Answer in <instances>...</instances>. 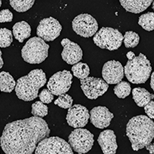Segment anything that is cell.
<instances>
[{
  "label": "cell",
  "mask_w": 154,
  "mask_h": 154,
  "mask_svg": "<svg viewBox=\"0 0 154 154\" xmlns=\"http://www.w3.org/2000/svg\"><path fill=\"white\" fill-rule=\"evenodd\" d=\"M49 134L46 121L32 116L8 123L0 138V144L5 154H32L38 143Z\"/></svg>",
  "instance_id": "1"
},
{
  "label": "cell",
  "mask_w": 154,
  "mask_h": 154,
  "mask_svg": "<svg viewBox=\"0 0 154 154\" xmlns=\"http://www.w3.org/2000/svg\"><path fill=\"white\" fill-rule=\"evenodd\" d=\"M126 136L132 149L138 151L152 143L154 137V123L148 116L140 115L130 119L126 125Z\"/></svg>",
  "instance_id": "2"
},
{
  "label": "cell",
  "mask_w": 154,
  "mask_h": 154,
  "mask_svg": "<svg viewBox=\"0 0 154 154\" xmlns=\"http://www.w3.org/2000/svg\"><path fill=\"white\" fill-rule=\"evenodd\" d=\"M46 83V75L42 69L32 70L16 82V93L19 100L29 102L38 97V90Z\"/></svg>",
  "instance_id": "3"
},
{
  "label": "cell",
  "mask_w": 154,
  "mask_h": 154,
  "mask_svg": "<svg viewBox=\"0 0 154 154\" xmlns=\"http://www.w3.org/2000/svg\"><path fill=\"white\" fill-rule=\"evenodd\" d=\"M124 73L130 82L134 84L145 83L152 72V66L149 60L143 53L135 56L133 60H128L125 66Z\"/></svg>",
  "instance_id": "4"
},
{
  "label": "cell",
  "mask_w": 154,
  "mask_h": 154,
  "mask_svg": "<svg viewBox=\"0 0 154 154\" xmlns=\"http://www.w3.org/2000/svg\"><path fill=\"white\" fill-rule=\"evenodd\" d=\"M49 46L42 38L32 37L25 44L21 55L25 62L29 64H39L48 57Z\"/></svg>",
  "instance_id": "5"
},
{
  "label": "cell",
  "mask_w": 154,
  "mask_h": 154,
  "mask_svg": "<svg viewBox=\"0 0 154 154\" xmlns=\"http://www.w3.org/2000/svg\"><path fill=\"white\" fill-rule=\"evenodd\" d=\"M123 35L118 29L111 27H103L96 32L93 42L101 49L109 51L116 50L123 43Z\"/></svg>",
  "instance_id": "6"
},
{
  "label": "cell",
  "mask_w": 154,
  "mask_h": 154,
  "mask_svg": "<svg viewBox=\"0 0 154 154\" xmlns=\"http://www.w3.org/2000/svg\"><path fill=\"white\" fill-rule=\"evenodd\" d=\"M68 143L78 154H85L92 149L94 136L86 129L76 128L69 136Z\"/></svg>",
  "instance_id": "7"
},
{
  "label": "cell",
  "mask_w": 154,
  "mask_h": 154,
  "mask_svg": "<svg viewBox=\"0 0 154 154\" xmlns=\"http://www.w3.org/2000/svg\"><path fill=\"white\" fill-rule=\"evenodd\" d=\"M35 154H73L69 144L58 137H47L38 143Z\"/></svg>",
  "instance_id": "8"
},
{
  "label": "cell",
  "mask_w": 154,
  "mask_h": 154,
  "mask_svg": "<svg viewBox=\"0 0 154 154\" xmlns=\"http://www.w3.org/2000/svg\"><path fill=\"white\" fill-rule=\"evenodd\" d=\"M72 26L77 35L89 38L93 36L98 30V23L91 15L80 14L73 19Z\"/></svg>",
  "instance_id": "9"
},
{
  "label": "cell",
  "mask_w": 154,
  "mask_h": 154,
  "mask_svg": "<svg viewBox=\"0 0 154 154\" xmlns=\"http://www.w3.org/2000/svg\"><path fill=\"white\" fill-rule=\"evenodd\" d=\"M72 75L68 70L56 72L47 82V89L55 96L65 94L72 85Z\"/></svg>",
  "instance_id": "10"
},
{
  "label": "cell",
  "mask_w": 154,
  "mask_h": 154,
  "mask_svg": "<svg viewBox=\"0 0 154 154\" xmlns=\"http://www.w3.org/2000/svg\"><path fill=\"white\" fill-rule=\"evenodd\" d=\"M81 89L89 100H96L108 90L109 85L103 79L96 77H86L80 79Z\"/></svg>",
  "instance_id": "11"
},
{
  "label": "cell",
  "mask_w": 154,
  "mask_h": 154,
  "mask_svg": "<svg viewBox=\"0 0 154 154\" xmlns=\"http://www.w3.org/2000/svg\"><path fill=\"white\" fill-rule=\"evenodd\" d=\"M62 31V26L57 19L53 17L42 19L37 27L36 34L44 41L55 40L60 36Z\"/></svg>",
  "instance_id": "12"
},
{
  "label": "cell",
  "mask_w": 154,
  "mask_h": 154,
  "mask_svg": "<svg viewBox=\"0 0 154 154\" xmlns=\"http://www.w3.org/2000/svg\"><path fill=\"white\" fill-rule=\"evenodd\" d=\"M89 119V112L83 106L75 104L69 108L66 121L69 126L73 128L84 127Z\"/></svg>",
  "instance_id": "13"
},
{
  "label": "cell",
  "mask_w": 154,
  "mask_h": 154,
  "mask_svg": "<svg viewBox=\"0 0 154 154\" xmlns=\"http://www.w3.org/2000/svg\"><path fill=\"white\" fill-rule=\"evenodd\" d=\"M102 75L107 84H117L124 77L123 65L116 60L106 62L102 69Z\"/></svg>",
  "instance_id": "14"
},
{
  "label": "cell",
  "mask_w": 154,
  "mask_h": 154,
  "mask_svg": "<svg viewBox=\"0 0 154 154\" xmlns=\"http://www.w3.org/2000/svg\"><path fill=\"white\" fill-rule=\"evenodd\" d=\"M61 45L63 46L61 56L66 63L74 65L82 60L83 53L78 44L66 38L61 41Z\"/></svg>",
  "instance_id": "15"
},
{
  "label": "cell",
  "mask_w": 154,
  "mask_h": 154,
  "mask_svg": "<svg viewBox=\"0 0 154 154\" xmlns=\"http://www.w3.org/2000/svg\"><path fill=\"white\" fill-rule=\"evenodd\" d=\"M114 115L106 106H96L89 112V118L92 124L99 129H104L110 125Z\"/></svg>",
  "instance_id": "16"
},
{
  "label": "cell",
  "mask_w": 154,
  "mask_h": 154,
  "mask_svg": "<svg viewBox=\"0 0 154 154\" xmlns=\"http://www.w3.org/2000/svg\"><path fill=\"white\" fill-rule=\"evenodd\" d=\"M98 143L103 154H116L118 148L116 137L112 130H106L100 133Z\"/></svg>",
  "instance_id": "17"
},
{
  "label": "cell",
  "mask_w": 154,
  "mask_h": 154,
  "mask_svg": "<svg viewBox=\"0 0 154 154\" xmlns=\"http://www.w3.org/2000/svg\"><path fill=\"white\" fill-rule=\"evenodd\" d=\"M153 0H119L121 5L127 12L140 13L149 7Z\"/></svg>",
  "instance_id": "18"
},
{
  "label": "cell",
  "mask_w": 154,
  "mask_h": 154,
  "mask_svg": "<svg viewBox=\"0 0 154 154\" xmlns=\"http://www.w3.org/2000/svg\"><path fill=\"white\" fill-rule=\"evenodd\" d=\"M12 34L19 42H23L31 35V27L26 22H18L13 26Z\"/></svg>",
  "instance_id": "19"
},
{
  "label": "cell",
  "mask_w": 154,
  "mask_h": 154,
  "mask_svg": "<svg viewBox=\"0 0 154 154\" xmlns=\"http://www.w3.org/2000/svg\"><path fill=\"white\" fill-rule=\"evenodd\" d=\"M154 95L151 94L144 88L137 87L133 89V99L138 106L143 107L153 99Z\"/></svg>",
  "instance_id": "20"
},
{
  "label": "cell",
  "mask_w": 154,
  "mask_h": 154,
  "mask_svg": "<svg viewBox=\"0 0 154 154\" xmlns=\"http://www.w3.org/2000/svg\"><path fill=\"white\" fill-rule=\"evenodd\" d=\"M16 87V81L7 72H0V90L4 93H11Z\"/></svg>",
  "instance_id": "21"
},
{
  "label": "cell",
  "mask_w": 154,
  "mask_h": 154,
  "mask_svg": "<svg viewBox=\"0 0 154 154\" xmlns=\"http://www.w3.org/2000/svg\"><path fill=\"white\" fill-rule=\"evenodd\" d=\"M35 0H9L10 5L16 12H24L32 7Z\"/></svg>",
  "instance_id": "22"
},
{
  "label": "cell",
  "mask_w": 154,
  "mask_h": 154,
  "mask_svg": "<svg viewBox=\"0 0 154 154\" xmlns=\"http://www.w3.org/2000/svg\"><path fill=\"white\" fill-rule=\"evenodd\" d=\"M138 24L146 31H152L154 29V13L146 12L140 16L139 18Z\"/></svg>",
  "instance_id": "23"
},
{
  "label": "cell",
  "mask_w": 154,
  "mask_h": 154,
  "mask_svg": "<svg viewBox=\"0 0 154 154\" xmlns=\"http://www.w3.org/2000/svg\"><path fill=\"white\" fill-rule=\"evenodd\" d=\"M72 72L74 76L77 77L79 79H82L89 76L90 69L86 63L79 62L76 64H74L72 67Z\"/></svg>",
  "instance_id": "24"
},
{
  "label": "cell",
  "mask_w": 154,
  "mask_h": 154,
  "mask_svg": "<svg viewBox=\"0 0 154 154\" xmlns=\"http://www.w3.org/2000/svg\"><path fill=\"white\" fill-rule=\"evenodd\" d=\"M131 86L129 82L121 81L114 87V93L118 98L125 99L131 93Z\"/></svg>",
  "instance_id": "25"
},
{
  "label": "cell",
  "mask_w": 154,
  "mask_h": 154,
  "mask_svg": "<svg viewBox=\"0 0 154 154\" xmlns=\"http://www.w3.org/2000/svg\"><path fill=\"white\" fill-rule=\"evenodd\" d=\"M123 41L126 48H134L140 42V36L135 32L128 31L126 32Z\"/></svg>",
  "instance_id": "26"
},
{
  "label": "cell",
  "mask_w": 154,
  "mask_h": 154,
  "mask_svg": "<svg viewBox=\"0 0 154 154\" xmlns=\"http://www.w3.org/2000/svg\"><path fill=\"white\" fill-rule=\"evenodd\" d=\"M32 114L33 116L42 118L48 115V107L41 101L35 102L32 105Z\"/></svg>",
  "instance_id": "27"
},
{
  "label": "cell",
  "mask_w": 154,
  "mask_h": 154,
  "mask_svg": "<svg viewBox=\"0 0 154 154\" xmlns=\"http://www.w3.org/2000/svg\"><path fill=\"white\" fill-rule=\"evenodd\" d=\"M13 37L11 30L6 28L0 29V47H9L12 44Z\"/></svg>",
  "instance_id": "28"
},
{
  "label": "cell",
  "mask_w": 154,
  "mask_h": 154,
  "mask_svg": "<svg viewBox=\"0 0 154 154\" xmlns=\"http://www.w3.org/2000/svg\"><path fill=\"white\" fill-rule=\"evenodd\" d=\"M73 100L71 96L68 94H62L59 96L57 99L55 100V105L58 106L62 109H69L72 106Z\"/></svg>",
  "instance_id": "29"
},
{
  "label": "cell",
  "mask_w": 154,
  "mask_h": 154,
  "mask_svg": "<svg viewBox=\"0 0 154 154\" xmlns=\"http://www.w3.org/2000/svg\"><path fill=\"white\" fill-rule=\"evenodd\" d=\"M38 96L39 97V99H40V101L45 104L50 103L53 102V99H54L53 94L51 93L48 89H42Z\"/></svg>",
  "instance_id": "30"
},
{
  "label": "cell",
  "mask_w": 154,
  "mask_h": 154,
  "mask_svg": "<svg viewBox=\"0 0 154 154\" xmlns=\"http://www.w3.org/2000/svg\"><path fill=\"white\" fill-rule=\"evenodd\" d=\"M13 15L9 9H3L0 11V23H10L12 21Z\"/></svg>",
  "instance_id": "31"
},
{
  "label": "cell",
  "mask_w": 154,
  "mask_h": 154,
  "mask_svg": "<svg viewBox=\"0 0 154 154\" xmlns=\"http://www.w3.org/2000/svg\"><path fill=\"white\" fill-rule=\"evenodd\" d=\"M144 110L147 114L149 119H152L154 118V102L150 101L146 106H144Z\"/></svg>",
  "instance_id": "32"
},
{
  "label": "cell",
  "mask_w": 154,
  "mask_h": 154,
  "mask_svg": "<svg viewBox=\"0 0 154 154\" xmlns=\"http://www.w3.org/2000/svg\"><path fill=\"white\" fill-rule=\"evenodd\" d=\"M153 143H150L149 146H147L146 147V149H147V150L149 151V153L150 154H153L154 153V150H153Z\"/></svg>",
  "instance_id": "33"
},
{
  "label": "cell",
  "mask_w": 154,
  "mask_h": 154,
  "mask_svg": "<svg viewBox=\"0 0 154 154\" xmlns=\"http://www.w3.org/2000/svg\"><path fill=\"white\" fill-rule=\"evenodd\" d=\"M135 56H135V54L133 53V52H129V53H128L127 54H126V57H127L128 59H129V60H133V59L135 57Z\"/></svg>",
  "instance_id": "34"
},
{
  "label": "cell",
  "mask_w": 154,
  "mask_h": 154,
  "mask_svg": "<svg viewBox=\"0 0 154 154\" xmlns=\"http://www.w3.org/2000/svg\"><path fill=\"white\" fill-rule=\"evenodd\" d=\"M150 86L151 88H152V89H154V73L153 72H152V75H151Z\"/></svg>",
  "instance_id": "35"
},
{
  "label": "cell",
  "mask_w": 154,
  "mask_h": 154,
  "mask_svg": "<svg viewBox=\"0 0 154 154\" xmlns=\"http://www.w3.org/2000/svg\"><path fill=\"white\" fill-rule=\"evenodd\" d=\"M4 65V62L3 59L2 58V51L0 50V69H2V67Z\"/></svg>",
  "instance_id": "36"
},
{
  "label": "cell",
  "mask_w": 154,
  "mask_h": 154,
  "mask_svg": "<svg viewBox=\"0 0 154 154\" xmlns=\"http://www.w3.org/2000/svg\"><path fill=\"white\" fill-rule=\"evenodd\" d=\"M1 5H2V0H0V7H1Z\"/></svg>",
  "instance_id": "37"
}]
</instances>
